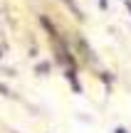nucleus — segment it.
Returning <instances> with one entry per match:
<instances>
[{
    "label": "nucleus",
    "mask_w": 131,
    "mask_h": 133,
    "mask_svg": "<svg viewBox=\"0 0 131 133\" xmlns=\"http://www.w3.org/2000/svg\"><path fill=\"white\" fill-rule=\"evenodd\" d=\"M116 133H126V131H116Z\"/></svg>",
    "instance_id": "obj_2"
},
{
    "label": "nucleus",
    "mask_w": 131,
    "mask_h": 133,
    "mask_svg": "<svg viewBox=\"0 0 131 133\" xmlns=\"http://www.w3.org/2000/svg\"><path fill=\"white\" fill-rule=\"evenodd\" d=\"M126 5H129V10H131V0H129V3H126Z\"/></svg>",
    "instance_id": "obj_1"
}]
</instances>
